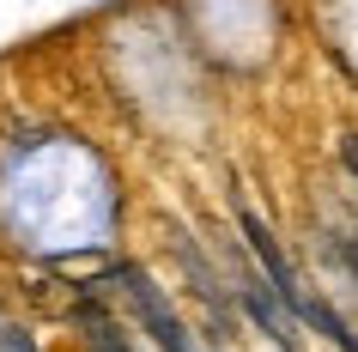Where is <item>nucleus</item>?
<instances>
[{
    "label": "nucleus",
    "mask_w": 358,
    "mask_h": 352,
    "mask_svg": "<svg viewBox=\"0 0 358 352\" xmlns=\"http://www.w3.org/2000/svg\"><path fill=\"white\" fill-rule=\"evenodd\" d=\"M340 158H346V170H352V176H358V134H352V140H346V146H340Z\"/></svg>",
    "instance_id": "nucleus-8"
},
{
    "label": "nucleus",
    "mask_w": 358,
    "mask_h": 352,
    "mask_svg": "<svg viewBox=\"0 0 358 352\" xmlns=\"http://www.w3.org/2000/svg\"><path fill=\"white\" fill-rule=\"evenodd\" d=\"M243 304H249V316L267 328V340H280V352H298V328L285 322V310H280V292L267 297V286L262 279H243Z\"/></svg>",
    "instance_id": "nucleus-3"
},
{
    "label": "nucleus",
    "mask_w": 358,
    "mask_h": 352,
    "mask_svg": "<svg viewBox=\"0 0 358 352\" xmlns=\"http://www.w3.org/2000/svg\"><path fill=\"white\" fill-rule=\"evenodd\" d=\"M0 352H37V340H31V334H19V328H6V322H0Z\"/></svg>",
    "instance_id": "nucleus-6"
},
{
    "label": "nucleus",
    "mask_w": 358,
    "mask_h": 352,
    "mask_svg": "<svg viewBox=\"0 0 358 352\" xmlns=\"http://www.w3.org/2000/svg\"><path fill=\"white\" fill-rule=\"evenodd\" d=\"M340 255H346V267L358 274V231H346V237H340Z\"/></svg>",
    "instance_id": "nucleus-7"
},
{
    "label": "nucleus",
    "mask_w": 358,
    "mask_h": 352,
    "mask_svg": "<svg viewBox=\"0 0 358 352\" xmlns=\"http://www.w3.org/2000/svg\"><path fill=\"white\" fill-rule=\"evenodd\" d=\"M85 334H92V352H128L122 328H115L103 310H92V304H85Z\"/></svg>",
    "instance_id": "nucleus-5"
},
{
    "label": "nucleus",
    "mask_w": 358,
    "mask_h": 352,
    "mask_svg": "<svg viewBox=\"0 0 358 352\" xmlns=\"http://www.w3.org/2000/svg\"><path fill=\"white\" fill-rule=\"evenodd\" d=\"M115 286H128V304H134V316L152 328V340H158V352H194V340H189V328L176 322V310L164 304V292L152 286L140 267H115Z\"/></svg>",
    "instance_id": "nucleus-1"
},
{
    "label": "nucleus",
    "mask_w": 358,
    "mask_h": 352,
    "mask_svg": "<svg viewBox=\"0 0 358 352\" xmlns=\"http://www.w3.org/2000/svg\"><path fill=\"white\" fill-rule=\"evenodd\" d=\"M237 225H243V237H249V249H255V261H262V274L273 279V292H280V304H292L298 297V274L285 267V255H280V243H273V231H267L249 206H237Z\"/></svg>",
    "instance_id": "nucleus-2"
},
{
    "label": "nucleus",
    "mask_w": 358,
    "mask_h": 352,
    "mask_svg": "<svg viewBox=\"0 0 358 352\" xmlns=\"http://www.w3.org/2000/svg\"><path fill=\"white\" fill-rule=\"evenodd\" d=\"M292 310H298L303 322H310V328H322V334H328V340H334L340 352H358V334H352V328H346V322L334 316V304H322V297H310V292L298 286V297H292Z\"/></svg>",
    "instance_id": "nucleus-4"
}]
</instances>
